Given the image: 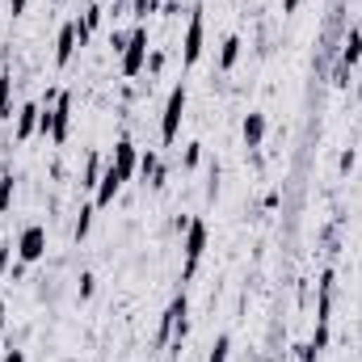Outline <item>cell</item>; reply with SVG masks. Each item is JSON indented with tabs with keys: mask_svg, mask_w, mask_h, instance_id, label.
<instances>
[{
	"mask_svg": "<svg viewBox=\"0 0 362 362\" xmlns=\"http://www.w3.org/2000/svg\"><path fill=\"white\" fill-rule=\"evenodd\" d=\"M8 257H13V245H0V274L8 270Z\"/></svg>",
	"mask_w": 362,
	"mask_h": 362,
	"instance_id": "4316f807",
	"label": "cell"
},
{
	"mask_svg": "<svg viewBox=\"0 0 362 362\" xmlns=\"http://www.w3.org/2000/svg\"><path fill=\"white\" fill-rule=\"evenodd\" d=\"M0 325H4V308H0Z\"/></svg>",
	"mask_w": 362,
	"mask_h": 362,
	"instance_id": "4dcf8cb0",
	"label": "cell"
},
{
	"mask_svg": "<svg viewBox=\"0 0 362 362\" xmlns=\"http://www.w3.org/2000/svg\"><path fill=\"white\" fill-rule=\"evenodd\" d=\"M4 362H25V354H21V350H8V354H4Z\"/></svg>",
	"mask_w": 362,
	"mask_h": 362,
	"instance_id": "f1b7e54d",
	"label": "cell"
},
{
	"mask_svg": "<svg viewBox=\"0 0 362 362\" xmlns=\"http://www.w3.org/2000/svg\"><path fill=\"white\" fill-rule=\"evenodd\" d=\"M329 321H333V270L321 274V304H316V333H312L316 350L329 346Z\"/></svg>",
	"mask_w": 362,
	"mask_h": 362,
	"instance_id": "6da1fadb",
	"label": "cell"
},
{
	"mask_svg": "<svg viewBox=\"0 0 362 362\" xmlns=\"http://www.w3.org/2000/svg\"><path fill=\"white\" fill-rule=\"evenodd\" d=\"M122 186H127V181H122L114 169H105V173H101V181H97V198H93V202H97V207H110V202H114V194H118Z\"/></svg>",
	"mask_w": 362,
	"mask_h": 362,
	"instance_id": "8fae6325",
	"label": "cell"
},
{
	"mask_svg": "<svg viewBox=\"0 0 362 362\" xmlns=\"http://www.w3.org/2000/svg\"><path fill=\"white\" fill-rule=\"evenodd\" d=\"M299 8V0H283V13H295Z\"/></svg>",
	"mask_w": 362,
	"mask_h": 362,
	"instance_id": "f546056e",
	"label": "cell"
},
{
	"mask_svg": "<svg viewBox=\"0 0 362 362\" xmlns=\"http://www.w3.org/2000/svg\"><path fill=\"white\" fill-rule=\"evenodd\" d=\"M202 38H207V21H202V8L194 4L190 8V25H186V46H181V59L186 63H198L202 59Z\"/></svg>",
	"mask_w": 362,
	"mask_h": 362,
	"instance_id": "5b68a950",
	"label": "cell"
},
{
	"mask_svg": "<svg viewBox=\"0 0 362 362\" xmlns=\"http://www.w3.org/2000/svg\"><path fill=\"white\" fill-rule=\"evenodd\" d=\"M42 253H46V228L30 224V228L21 232V240H17V257H21V261H38Z\"/></svg>",
	"mask_w": 362,
	"mask_h": 362,
	"instance_id": "8992f818",
	"label": "cell"
},
{
	"mask_svg": "<svg viewBox=\"0 0 362 362\" xmlns=\"http://www.w3.org/2000/svg\"><path fill=\"white\" fill-rule=\"evenodd\" d=\"M186 278L198 270V261H202V253H207V219H190L186 224Z\"/></svg>",
	"mask_w": 362,
	"mask_h": 362,
	"instance_id": "3957f363",
	"label": "cell"
},
{
	"mask_svg": "<svg viewBox=\"0 0 362 362\" xmlns=\"http://www.w3.org/2000/svg\"><path fill=\"white\" fill-rule=\"evenodd\" d=\"M131 4H135V17H148L156 8V0H131Z\"/></svg>",
	"mask_w": 362,
	"mask_h": 362,
	"instance_id": "484cf974",
	"label": "cell"
},
{
	"mask_svg": "<svg viewBox=\"0 0 362 362\" xmlns=\"http://www.w3.org/2000/svg\"><path fill=\"white\" fill-rule=\"evenodd\" d=\"M186 84H173V93H169V101H164V118H160V139L164 143H173L177 139V131H181V114H186Z\"/></svg>",
	"mask_w": 362,
	"mask_h": 362,
	"instance_id": "7a4b0ae2",
	"label": "cell"
},
{
	"mask_svg": "<svg viewBox=\"0 0 362 362\" xmlns=\"http://www.w3.org/2000/svg\"><path fill=\"white\" fill-rule=\"evenodd\" d=\"M8 101H13V76L4 72V76H0V122L8 118Z\"/></svg>",
	"mask_w": 362,
	"mask_h": 362,
	"instance_id": "e0dca14e",
	"label": "cell"
},
{
	"mask_svg": "<svg viewBox=\"0 0 362 362\" xmlns=\"http://www.w3.org/2000/svg\"><path fill=\"white\" fill-rule=\"evenodd\" d=\"M236 59H240V38H236V34H228V38H224V46H219V67L228 72Z\"/></svg>",
	"mask_w": 362,
	"mask_h": 362,
	"instance_id": "2e32d148",
	"label": "cell"
},
{
	"mask_svg": "<svg viewBox=\"0 0 362 362\" xmlns=\"http://www.w3.org/2000/svg\"><path fill=\"white\" fill-rule=\"evenodd\" d=\"M72 55H76V21H67V25L59 30V38H55V63L63 67Z\"/></svg>",
	"mask_w": 362,
	"mask_h": 362,
	"instance_id": "30bf717a",
	"label": "cell"
},
{
	"mask_svg": "<svg viewBox=\"0 0 362 362\" xmlns=\"http://www.w3.org/2000/svg\"><path fill=\"white\" fill-rule=\"evenodd\" d=\"M13 190H17V181H13V173H4V177H0V211L13 207Z\"/></svg>",
	"mask_w": 362,
	"mask_h": 362,
	"instance_id": "ac0fdd59",
	"label": "cell"
},
{
	"mask_svg": "<svg viewBox=\"0 0 362 362\" xmlns=\"http://www.w3.org/2000/svg\"><path fill=\"white\" fill-rule=\"evenodd\" d=\"M93 287H97V278H93V274H80V299H89Z\"/></svg>",
	"mask_w": 362,
	"mask_h": 362,
	"instance_id": "cb8c5ba5",
	"label": "cell"
},
{
	"mask_svg": "<svg viewBox=\"0 0 362 362\" xmlns=\"http://www.w3.org/2000/svg\"><path fill=\"white\" fill-rule=\"evenodd\" d=\"M181 160H186V169H194V164H198V160H202V143H190V148H186V156H181Z\"/></svg>",
	"mask_w": 362,
	"mask_h": 362,
	"instance_id": "603a6c76",
	"label": "cell"
},
{
	"mask_svg": "<svg viewBox=\"0 0 362 362\" xmlns=\"http://www.w3.org/2000/svg\"><path fill=\"white\" fill-rule=\"evenodd\" d=\"M299 358H304V362H321V350L308 342V346H299Z\"/></svg>",
	"mask_w": 362,
	"mask_h": 362,
	"instance_id": "d4e9b609",
	"label": "cell"
},
{
	"mask_svg": "<svg viewBox=\"0 0 362 362\" xmlns=\"http://www.w3.org/2000/svg\"><path fill=\"white\" fill-rule=\"evenodd\" d=\"M190 312V304H186V295H177L173 304H169V312H164V321H160V346H169V337H173V325H177V316H186Z\"/></svg>",
	"mask_w": 362,
	"mask_h": 362,
	"instance_id": "7c38bea8",
	"label": "cell"
},
{
	"mask_svg": "<svg viewBox=\"0 0 362 362\" xmlns=\"http://www.w3.org/2000/svg\"><path fill=\"white\" fill-rule=\"evenodd\" d=\"M228 350H232V337L224 333V337H215V346H211V358H207V362H228Z\"/></svg>",
	"mask_w": 362,
	"mask_h": 362,
	"instance_id": "d6986e66",
	"label": "cell"
},
{
	"mask_svg": "<svg viewBox=\"0 0 362 362\" xmlns=\"http://www.w3.org/2000/svg\"><path fill=\"white\" fill-rule=\"evenodd\" d=\"M139 173H143V177H156V173H160V156H156V152H143V156H139Z\"/></svg>",
	"mask_w": 362,
	"mask_h": 362,
	"instance_id": "ffe728a7",
	"label": "cell"
},
{
	"mask_svg": "<svg viewBox=\"0 0 362 362\" xmlns=\"http://www.w3.org/2000/svg\"><path fill=\"white\" fill-rule=\"evenodd\" d=\"M25 4H30V0H8V8H13V17H21V13H25Z\"/></svg>",
	"mask_w": 362,
	"mask_h": 362,
	"instance_id": "83f0119b",
	"label": "cell"
},
{
	"mask_svg": "<svg viewBox=\"0 0 362 362\" xmlns=\"http://www.w3.org/2000/svg\"><path fill=\"white\" fill-rule=\"evenodd\" d=\"M38 118H42V105H34V101H25V105L17 110V139H21V143L38 131Z\"/></svg>",
	"mask_w": 362,
	"mask_h": 362,
	"instance_id": "9c48e42d",
	"label": "cell"
},
{
	"mask_svg": "<svg viewBox=\"0 0 362 362\" xmlns=\"http://www.w3.org/2000/svg\"><path fill=\"white\" fill-rule=\"evenodd\" d=\"M110 169H114V173H118L122 181H131V173L139 169V152H135V143H131L127 135L118 139V148H114V160H110Z\"/></svg>",
	"mask_w": 362,
	"mask_h": 362,
	"instance_id": "52a82bcc",
	"label": "cell"
},
{
	"mask_svg": "<svg viewBox=\"0 0 362 362\" xmlns=\"http://www.w3.org/2000/svg\"><path fill=\"white\" fill-rule=\"evenodd\" d=\"M97 25H101V4H89L84 17L76 21V42H89V34H93Z\"/></svg>",
	"mask_w": 362,
	"mask_h": 362,
	"instance_id": "5bb4252c",
	"label": "cell"
},
{
	"mask_svg": "<svg viewBox=\"0 0 362 362\" xmlns=\"http://www.w3.org/2000/svg\"><path fill=\"white\" fill-rule=\"evenodd\" d=\"M67 122H72V97H67V93H59V97H55V105H51V139H55V143H63V139H67Z\"/></svg>",
	"mask_w": 362,
	"mask_h": 362,
	"instance_id": "ba28073f",
	"label": "cell"
},
{
	"mask_svg": "<svg viewBox=\"0 0 362 362\" xmlns=\"http://www.w3.org/2000/svg\"><path fill=\"white\" fill-rule=\"evenodd\" d=\"M362 59V30H350V38H346V51H342V67H354Z\"/></svg>",
	"mask_w": 362,
	"mask_h": 362,
	"instance_id": "9a60e30c",
	"label": "cell"
},
{
	"mask_svg": "<svg viewBox=\"0 0 362 362\" xmlns=\"http://www.w3.org/2000/svg\"><path fill=\"white\" fill-rule=\"evenodd\" d=\"M118 4H127V0H118Z\"/></svg>",
	"mask_w": 362,
	"mask_h": 362,
	"instance_id": "1f68e13d",
	"label": "cell"
},
{
	"mask_svg": "<svg viewBox=\"0 0 362 362\" xmlns=\"http://www.w3.org/2000/svg\"><path fill=\"white\" fill-rule=\"evenodd\" d=\"M97 181H101V160H97V156H89V169H84V186H93V190H97Z\"/></svg>",
	"mask_w": 362,
	"mask_h": 362,
	"instance_id": "44dd1931",
	"label": "cell"
},
{
	"mask_svg": "<svg viewBox=\"0 0 362 362\" xmlns=\"http://www.w3.org/2000/svg\"><path fill=\"white\" fill-rule=\"evenodd\" d=\"M89 224H93V207H80V219H76V240H84Z\"/></svg>",
	"mask_w": 362,
	"mask_h": 362,
	"instance_id": "7402d4cb",
	"label": "cell"
},
{
	"mask_svg": "<svg viewBox=\"0 0 362 362\" xmlns=\"http://www.w3.org/2000/svg\"><path fill=\"white\" fill-rule=\"evenodd\" d=\"M240 135H245V143H249V148H257V143L266 139V114H257V110H253V114H245Z\"/></svg>",
	"mask_w": 362,
	"mask_h": 362,
	"instance_id": "4fadbf2b",
	"label": "cell"
},
{
	"mask_svg": "<svg viewBox=\"0 0 362 362\" xmlns=\"http://www.w3.org/2000/svg\"><path fill=\"white\" fill-rule=\"evenodd\" d=\"M143 63H148V30L139 25V30H131V38H127V46H122V72H127V76H139Z\"/></svg>",
	"mask_w": 362,
	"mask_h": 362,
	"instance_id": "277c9868",
	"label": "cell"
}]
</instances>
